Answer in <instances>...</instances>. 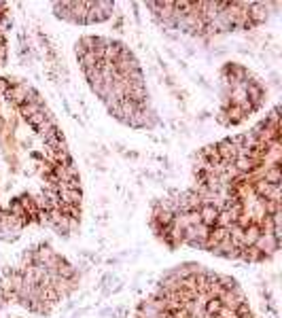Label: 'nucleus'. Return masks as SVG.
<instances>
[{
  "label": "nucleus",
  "instance_id": "0eeeda50",
  "mask_svg": "<svg viewBox=\"0 0 282 318\" xmlns=\"http://www.w3.org/2000/svg\"><path fill=\"white\" fill-rule=\"evenodd\" d=\"M267 100V89L259 76L238 62H227L221 68V106L216 121L234 127L259 112Z\"/></svg>",
  "mask_w": 282,
  "mask_h": 318
},
{
  "label": "nucleus",
  "instance_id": "f257e3e1",
  "mask_svg": "<svg viewBox=\"0 0 282 318\" xmlns=\"http://www.w3.org/2000/svg\"><path fill=\"white\" fill-rule=\"evenodd\" d=\"M280 108L248 132L197 153L191 185L155 204L151 225L168 246L263 263L280 248Z\"/></svg>",
  "mask_w": 282,
  "mask_h": 318
},
{
  "label": "nucleus",
  "instance_id": "1a4fd4ad",
  "mask_svg": "<svg viewBox=\"0 0 282 318\" xmlns=\"http://www.w3.org/2000/svg\"><path fill=\"white\" fill-rule=\"evenodd\" d=\"M9 34H11V9L0 2V66L9 58Z\"/></svg>",
  "mask_w": 282,
  "mask_h": 318
},
{
  "label": "nucleus",
  "instance_id": "39448f33",
  "mask_svg": "<svg viewBox=\"0 0 282 318\" xmlns=\"http://www.w3.org/2000/svg\"><path fill=\"white\" fill-rule=\"evenodd\" d=\"M272 6L265 2H146L161 26L191 36L252 30L267 19Z\"/></svg>",
  "mask_w": 282,
  "mask_h": 318
},
{
  "label": "nucleus",
  "instance_id": "6e6552de",
  "mask_svg": "<svg viewBox=\"0 0 282 318\" xmlns=\"http://www.w3.org/2000/svg\"><path fill=\"white\" fill-rule=\"evenodd\" d=\"M115 2H58L53 4V13L58 19L76 26L102 24L112 17Z\"/></svg>",
  "mask_w": 282,
  "mask_h": 318
},
{
  "label": "nucleus",
  "instance_id": "f03ea898",
  "mask_svg": "<svg viewBox=\"0 0 282 318\" xmlns=\"http://www.w3.org/2000/svg\"><path fill=\"white\" fill-rule=\"evenodd\" d=\"M81 204L79 170L51 108L30 83L0 76V240L34 225L70 236Z\"/></svg>",
  "mask_w": 282,
  "mask_h": 318
},
{
  "label": "nucleus",
  "instance_id": "7ed1b4c3",
  "mask_svg": "<svg viewBox=\"0 0 282 318\" xmlns=\"http://www.w3.org/2000/svg\"><path fill=\"white\" fill-rule=\"evenodd\" d=\"M79 68L94 96L108 115L132 130H153L159 117L146 87L138 58L123 40L110 36H81L74 45Z\"/></svg>",
  "mask_w": 282,
  "mask_h": 318
},
{
  "label": "nucleus",
  "instance_id": "423d86ee",
  "mask_svg": "<svg viewBox=\"0 0 282 318\" xmlns=\"http://www.w3.org/2000/svg\"><path fill=\"white\" fill-rule=\"evenodd\" d=\"M74 278L72 265L66 263L64 257L49 246H40L26 254V261L9 274L2 288H6V299H13L30 312L45 314L68 295Z\"/></svg>",
  "mask_w": 282,
  "mask_h": 318
},
{
  "label": "nucleus",
  "instance_id": "20e7f679",
  "mask_svg": "<svg viewBox=\"0 0 282 318\" xmlns=\"http://www.w3.org/2000/svg\"><path fill=\"white\" fill-rule=\"evenodd\" d=\"M136 318H255L229 276L185 263L168 272L140 303Z\"/></svg>",
  "mask_w": 282,
  "mask_h": 318
}]
</instances>
